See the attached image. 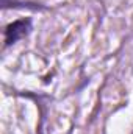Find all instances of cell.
<instances>
[{"mask_svg": "<svg viewBox=\"0 0 133 134\" xmlns=\"http://www.w3.org/2000/svg\"><path fill=\"white\" fill-rule=\"evenodd\" d=\"M32 30V20L30 19H17L6 25L5 28V47H9L16 44L19 39L25 37Z\"/></svg>", "mask_w": 133, "mask_h": 134, "instance_id": "6da1fadb", "label": "cell"}]
</instances>
